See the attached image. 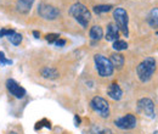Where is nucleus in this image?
Listing matches in <instances>:
<instances>
[{
	"instance_id": "9b49d317",
	"label": "nucleus",
	"mask_w": 158,
	"mask_h": 134,
	"mask_svg": "<svg viewBox=\"0 0 158 134\" xmlns=\"http://www.w3.org/2000/svg\"><path fill=\"white\" fill-rule=\"evenodd\" d=\"M107 94L112 100H120L123 96V90L117 83H112L107 89Z\"/></svg>"
},
{
	"instance_id": "9d476101",
	"label": "nucleus",
	"mask_w": 158,
	"mask_h": 134,
	"mask_svg": "<svg viewBox=\"0 0 158 134\" xmlns=\"http://www.w3.org/2000/svg\"><path fill=\"white\" fill-rule=\"evenodd\" d=\"M106 40L108 41H116L119 38V29L116 26V23H108L107 26V31H106Z\"/></svg>"
},
{
	"instance_id": "5701e85b",
	"label": "nucleus",
	"mask_w": 158,
	"mask_h": 134,
	"mask_svg": "<svg viewBox=\"0 0 158 134\" xmlns=\"http://www.w3.org/2000/svg\"><path fill=\"white\" fill-rule=\"evenodd\" d=\"M55 44H56L57 46H62V45H64V44H66V40H64V39H59Z\"/></svg>"
},
{
	"instance_id": "f257e3e1",
	"label": "nucleus",
	"mask_w": 158,
	"mask_h": 134,
	"mask_svg": "<svg viewBox=\"0 0 158 134\" xmlns=\"http://www.w3.org/2000/svg\"><path fill=\"white\" fill-rule=\"evenodd\" d=\"M69 14L74 17V19L83 28H86L89 26V22L91 19V12L88 10V7L84 4H81V2L73 4L69 9Z\"/></svg>"
},
{
	"instance_id": "0eeeda50",
	"label": "nucleus",
	"mask_w": 158,
	"mask_h": 134,
	"mask_svg": "<svg viewBox=\"0 0 158 134\" xmlns=\"http://www.w3.org/2000/svg\"><path fill=\"white\" fill-rule=\"evenodd\" d=\"M138 112L148 118L155 117V105L153 101L148 97H142L138 101Z\"/></svg>"
},
{
	"instance_id": "7ed1b4c3",
	"label": "nucleus",
	"mask_w": 158,
	"mask_h": 134,
	"mask_svg": "<svg viewBox=\"0 0 158 134\" xmlns=\"http://www.w3.org/2000/svg\"><path fill=\"white\" fill-rule=\"evenodd\" d=\"M94 62H95V67L98 70V73L101 77H110L112 76L114 67L112 65V62L110 61V58H105L103 55L96 54L94 56Z\"/></svg>"
},
{
	"instance_id": "412c9836",
	"label": "nucleus",
	"mask_w": 158,
	"mask_h": 134,
	"mask_svg": "<svg viewBox=\"0 0 158 134\" xmlns=\"http://www.w3.org/2000/svg\"><path fill=\"white\" fill-rule=\"evenodd\" d=\"M15 33V31L14 29H7V28H2L1 31H0V38L1 37H10L11 34H14Z\"/></svg>"
},
{
	"instance_id": "20e7f679",
	"label": "nucleus",
	"mask_w": 158,
	"mask_h": 134,
	"mask_svg": "<svg viewBox=\"0 0 158 134\" xmlns=\"http://www.w3.org/2000/svg\"><path fill=\"white\" fill-rule=\"evenodd\" d=\"M113 19H114L116 26L118 27L119 31H122L123 34L125 37H128L129 36V29H128L129 17H128V12L123 7H117L113 11Z\"/></svg>"
},
{
	"instance_id": "f3484780",
	"label": "nucleus",
	"mask_w": 158,
	"mask_h": 134,
	"mask_svg": "<svg viewBox=\"0 0 158 134\" xmlns=\"http://www.w3.org/2000/svg\"><path fill=\"white\" fill-rule=\"evenodd\" d=\"M112 9V5H96V6H94V12L95 14H103V12H108L110 10Z\"/></svg>"
},
{
	"instance_id": "6e6552de",
	"label": "nucleus",
	"mask_w": 158,
	"mask_h": 134,
	"mask_svg": "<svg viewBox=\"0 0 158 134\" xmlns=\"http://www.w3.org/2000/svg\"><path fill=\"white\" fill-rule=\"evenodd\" d=\"M38 14L40 17H43L44 19H56L60 16V11L52 5H48V4H40L38 7Z\"/></svg>"
},
{
	"instance_id": "4be33fe9",
	"label": "nucleus",
	"mask_w": 158,
	"mask_h": 134,
	"mask_svg": "<svg viewBox=\"0 0 158 134\" xmlns=\"http://www.w3.org/2000/svg\"><path fill=\"white\" fill-rule=\"evenodd\" d=\"M12 61L11 60H7L5 58V54L2 51H0V65H11Z\"/></svg>"
},
{
	"instance_id": "f8f14e48",
	"label": "nucleus",
	"mask_w": 158,
	"mask_h": 134,
	"mask_svg": "<svg viewBox=\"0 0 158 134\" xmlns=\"http://www.w3.org/2000/svg\"><path fill=\"white\" fill-rule=\"evenodd\" d=\"M34 0H17L16 2V9L21 14H28L33 6Z\"/></svg>"
},
{
	"instance_id": "4468645a",
	"label": "nucleus",
	"mask_w": 158,
	"mask_h": 134,
	"mask_svg": "<svg viewBox=\"0 0 158 134\" xmlns=\"http://www.w3.org/2000/svg\"><path fill=\"white\" fill-rule=\"evenodd\" d=\"M41 76L46 79H56L60 76L59 71L52 67H45L41 70Z\"/></svg>"
},
{
	"instance_id": "423d86ee",
	"label": "nucleus",
	"mask_w": 158,
	"mask_h": 134,
	"mask_svg": "<svg viewBox=\"0 0 158 134\" xmlns=\"http://www.w3.org/2000/svg\"><path fill=\"white\" fill-rule=\"evenodd\" d=\"M136 124H138V119L131 114H127L125 116L119 117L114 121V126L119 129H123V131L133 129V128L136 127Z\"/></svg>"
},
{
	"instance_id": "aec40b11",
	"label": "nucleus",
	"mask_w": 158,
	"mask_h": 134,
	"mask_svg": "<svg viewBox=\"0 0 158 134\" xmlns=\"http://www.w3.org/2000/svg\"><path fill=\"white\" fill-rule=\"evenodd\" d=\"M59 39H60V36L56 34V33H50V34L46 36V40H48L49 43H56Z\"/></svg>"
},
{
	"instance_id": "6ab92c4d",
	"label": "nucleus",
	"mask_w": 158,
	"mask_h": 134,
	"mask_svg": "<svg viewBox=\"0 0 158 134\" xmlns=\"http://www.w3.org/2000/svg\"><path fill=\"white\" fill-rule=\"evenodd\" d=\"M9 38V40L14 44V45H20L21 41H22V36H21L20 33H14V34H11L10 37H7Z\"/></svg>"
},
{
	"instance_id": "a878e982",
	"label": "nucleus",
	"mask_w": 158,
	"mask_h": 134,
	"mask_svg": "<svg viewBox=\"0 0 158 134\" xmlns=\"http://www.w3.org/2000/svg\"><path fill=\"white\" fill-rule=\"evenodd\" d=\"M33 34H34V37H35V38H39L40 37V33L39 32H37V31H34V32H33Z\"/></svg>"
},
{
	"instance_id": "dca6fc26",
	"label": "nucleus",
	"mask_w": 158,
	"mask_h": 134,
	"mask_svg": "<svg viewBox=\"0 0 158 134\" xmlns=\"http://www.w3.org/2000/svg\"><path fill=\"white\" fill-rule=\"evenodd\" d=\"M89 36H90V38L93 39V40H100L103 37V31H102L101 26H93L90 28Z\"/></svg>"
},
{
	"instance_id": "b1692460",
	"label": "nucleus",
	"mask_w": 158,
	"mask_h": 134,
	"mask_svg": "<svg viewBox=\"0 0 158 134\" xmlns=\"http://www.w3.org/2000/svg\"><path fill=\"white\" fill-rule=\"evenodd\" d=\"M100 134H113V132L111 131V129H102Z\"/></svg>"
},
{
	"instance_id": "39448f33",
	"label": "nucleus",
	"mask_w": 158,
	"mask_h": 134,
	"mask_svg": "<svg viewBox=\"0 0 158 134\" xmlns=\"http://www.w3.org/2000/svg\"><path fill=\"white\" fill-rule=\"evenodd\" d=\"M90 107H91L96 114H99V116L102 117V118H107V117L110 116V105H108V102H107L103 97H101V96H95V97L91 99V101H90Z\"/></svg>"
},
{
	"instance_id": "ddd939ff",
	"label": "nucleus",
	"mask_w": 158,
	"mask_h": 134,
	"mask_svg": "<svg viewBox=\"0 0 158 134\" xmlns=\"http://www.w3.org/2000/svg\"><path fill=\"white\" fill-rule=\"evenodd\" d=\"M110 61L112 62L113 67H116V68H118V70H120V68L124 66V56H123L122 54H119V53H113V54L111 55Z\"/></svg>"
},
{
	"instance_id": "f03ea898",
	"label": "nucleus",
	"mask_w": 158,
	"mask_h": 134,
	"mask_svg": "<svg viewBox=\"0 0 158 134\" xmlns=\"http://www.w3.org/2000/svg\"><path fill=\"white\" fill-rule=\"evenodd\" d=\"M155 71H156V58H146L136 67L138 77L142 83L148 82L152 78Z\"/></svg>"
},
{
	"instance_id": "1a4fd4ad",
	"label": "nucleus",
	"mask_w": 158,
	"mask_h": 134,
	"mask_svg": "<svg viewBox=\"0 0 158 134\" xmlns=\"http://www.w3.org/2000/svg\"><path fill=\"white\" fill-rule=\"evenodd\" d=\"M6 89L9 90V93L11 95H14L17 99H22L26 95V89L22 88L15 79H11V78L6 80Z\"/></svg>"
},
{
	"instance_id": "bb28decb",
	"label": "nucleus",
	"mask_w": 158,
	"mask_h": 134,
	"mask_svg": "<svg viewBox=\"0 0 158 134\" xmlns=\"http://www.w3.org/2000/svg\"><path fill=\"white\" fill-rule=\"evenodd\" d=\"M9 134H17V133H16V132H10Z\"/></svg>"
},
{
	"instance_id": "393cba45",
	"label": "nucleus",
	"mask_w": 158,
	"mask_h": 134,
	"mask_svg": "<svg viewBox=\"0 0 158 134\" xmlns=\"http://www.w3.org/2000/svg\"><path fill=\"white\" fill-rule=\"evenodd\" d=\"M74 121H76V126H79V123H80V118L78 117V115L74 116Z\"/></svg>"
},
{
	"instance_id": "a211bd4d",
	"label": "nucleus",
	"mask_w": 158,
	"mask_h": 134,
	"mask_svg": "<svg viewBox=\"0 0 158 134\" xmlns=\"http://www.w3.org/2000/svg\"><path fill=\"white\" fill-rule=\"evenodd\" d=\"M113 49L114 50H117V51H122V50H125V49H128V44H127V41H124V40H116L114 43H113Z\"/></svg>"
},
{
	"instance_id": "2eb2a0df",
	"label": "nucleus",
	"mask_w": 158,
	"mask_h": 134,
	"mask_svg": "<svg viewBox=\"0 0 158 134\" xmlns=\"http://www.w3.org/2000/svg\"><path fill=\"white\" fill-rule=\"evenodd\" d=\"M147 23L152 28H157L158 27V7L150 11V14L147 16Z\"/></svg>"
}]
</instances>
